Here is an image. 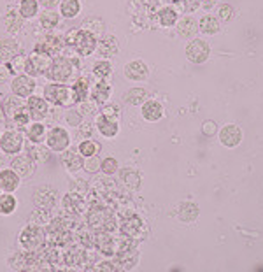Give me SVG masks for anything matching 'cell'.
Returning <instances> with one entry per match:
<instances>
[{
	"mask_svg": "<svg viewBox=\"0 0 263 272\" xmlns=\"http://www.w3.org/2000/svg\"><path fill=\"white\" fill-rule=\"evenodd\" d=\"M78 64L68 58H54L48 68V78L58 82H70L78 76Z\"/></svg>",
	"mask_w": 263,
	"mask_h": 272,
	"instance_id": "obj_1",
	"label": "cell"
},
{
	"mask_svg": "<svg viewBox=\"0 0 263 272\" xmlns=\"http://www.w3.org/2000/svg\"><path fill=\"white\" fill-rule=\"evenodd\" d=\"M20 242L26 251H40L46 244V234L42 226L28 225L20 236Z\"/></svg>",
	"mask_w": 263,
	"mask_h": 272,
	"instance_id": "obj_2",
	"label": "cell"
},
{
	"mask_svg": "<svg viewBox=\"0 0 263 272\" xmlns=\"http://www.w3.org/2000/svg\"><path fill=\"white\" fill-rule=\"evenodd\" d=\"M70 95L74 98V94L65 84H48L44 88V97L48 98V102H51L54 106H67L70 102L68 100Z\"/></svg>",
	"mask_w": 263,
	"mask_h": 272,
	"instance_id": "obj_3",
	"label": "cell"
},
{
	"mask_svg": "<svg viewBox=\"0 0 263 272\" xmlns=\"http://www.w3.org/2000/svg\"><path fill=\"white\" fill-rule=\"evenodd\" d=\"M186 56L193 64H204L209 58V44L202 39H193L186 46Z\"/></svg>",
	"mask_w": 263,
	"mask_h": 272,
	"instance_id": "obj_4",
	"label": "cell"
},
{
	"mask_svg": "<svg viewBox=\"0 0 263 272\" xmlns=\"http://www.w3.org/2000/svg\"><path fill=\"white\" fill-rule=\"evenodd\" d=\"M74 48L81 56H88L95 51L96 48V37L88 30H78V36L74 40Z\"/></svg>",
	"mask_w": 263,
	"mask_h": 272,
	"instance_id": "obj_5",
	"label": "cell"
},
{
	"mask_svg": "<svg viewBox=\"0 0 263 272\" xmlns=\"http://www.w3.org/2000/svg\"><path fill=\"white\" fill-rule=\"evenodd\" d=\"M56 197H58V194L54 188L40 186L34 192V204H36L39 209L50 211V209H53V206L56 204Z\"/></svg>",
	"mask_w": 263,
	"mask_h": 272,
	"instance_id": "obj_6",
	"label": "cell"
},
{
	"mask_svg": "<svg viewBox=\"0 0 263 272\" xmlns=\"http://www.w3.org/2000/svg\"><path fill=\"white\" fill-rule=\"evenodd\" d=\"M50 65H51V56L34 53L32 56L26 58L25 70L28 72L30 76H40V74H44V72H48Z\"/></svg>",
	"mask_w": 263,
	"mask_h": 272,
	"instance_id": "obj_7",
	"label": "cell"
},
{
	"mask_svg": "<svg viewBox=\"0 0 263 272\" xmlns=\"http://www.w3.org/2000/svg\"><path fill=\"white\" fill-rule=\"evenodd\" d=\"M48 146L51 148L53 151H65L68 146V134L67 130H64L62 126H54V128H51L50 132H48Z\"/></svg>",
	"mask_w": 263,
	"mask_h": 272,
	"instance_id": "obj_8",
	"label": "cell"
},
{
	"mask_svg": "<svg viewBox=\"0 0 263 272\" xmlns=\"http://www.w3.org/2000/svg\"><path fill=\"white\" fill-rule=\"evenodd\" d=\"M0 146L6 154H14L20 153L23 146V136L20 132H6L0 137Z\"/></svg>",
	"mask_w": 263,
	"mask_h": 272,
	"instance_id": "obj_9",
	"label": "cell"
},
{
	"mask_svg": "<svg viewBox=\"0 0 263 272\" xmlns=\"http://www.w3.org/2000/svg\"><path fill=\"white\" fill-rule=\"evenodd\" d=\"M64 42H65V40L62 39V37L50 36L48 39H44V40H40V42H37L36 53L46 54V56H53V54L60 53L62 48H64Z\"/></svg>",
	"mask_w": 263,
	"mask_h": 272,
	"instance_id": "obj_10",
	"label": "cell"
},
{
	"mask_svg": "<svg viewBox=\"0 0 263 272\" xmlns=\"http://www.w3.org/2000/svg\"><path fill=\"white\" fill-rule=\"evenodd\" d=\"M93 244H95L96 250L102 254H106V256L116 254V240L109 236V232H95Z\"/></svg>",
	"mask_w": 263,
	"mask_h": 272,
	"instance_id": "obj_11",
	"label": "cell"
},
{
	"mask_svg": "<svg viewBox=\"0 0 263 272\" xmlns=\"http://www.w3.org/2000/svg\"><path fill=\"white\" fill-rule=\"evenodd\" d=\"M120 230H121V234H123V236L132 237V239H137V237H140V234H142L144 226H142L140 218H137L136 214H130V216H126L123 222H121Z\"/></svg>",
	"mask_w": 263,
	"mask_h": 272,
	"instance_id": "obj_12",
	"label": "cell"
},
{
	"mask_svg": "<svg viewBox=\"0 0 263 272\" xmlns=\"http://www.w3.org/2000/svg\"><path fill=\"white\" fill-rule=\"evenodd\" d=\"M12 170L20 176V178H28L36 170V160L30 154H22V156L14 158L11 164Z\"/></svg>",
	"mask_w": 263,
	"mask_h": 272,
	"instance_id": "obj_13",
	"label": "cell"
},
{
	"mask_svg": "<svg viewBox=\"0 0 263 272\" xmlns=\"http://www.w3.org/2000/svg\"><path fill=\"white\" fill-rule=\"evenodd\" d=\"M220 140H221V144H223V146H226V148L238 146V144H240V140H242L240 128H238L237 125L223 126V128H221V132H220Z\"/></svg>",
	"mask_w": 263,
	"mask_h": 272,
	"instance_id": "obj_14",
	"label": "cell"
},
{
	"mask_svg": "<svg viewBox=\"0 0 263 272\" xmlns=\"http://www.w3.org/2000/svg\"><path fill=\"white\" fill-rule=\"evenodd\" d=\"M34 88H36V84H34L32 79L26 78V76H18V78H14L11 82L12 94L18 95V97H30Z\"/></svg>",
	"mask_w": 263,
	"mask_h": 272,
	"instance_id": "obj_15",
	"label": "cell"
},
{
	"mask_svg": "<svg viewBox=\"0 0 263 272\" xmlns=\"http://www.w3.org/2000/svg\"><path fill=\"white\" fill-rule=\"evenodd\" d=\"M118 264L123 267L124 270H132L139 262V253L134 248H124V250H118Z\"/></svg>",
	"mask_w": 263,
	"mask_h": 272,
	"instance_id": "obj_16",
	"label": "cell"
},
{
	"mask_svg": "<svg viewBox=\"0 0 263 272\" xmlns=\"http://www.w3.org/2000/svg\"><path fill=\"white\" fill-rule=\"evenodd\" d=\"M124 76L132 81H142L148 78V65L144 62H130V64L124 65Z\"/></svg>",
	"mask_w": 263,
	"mask_h": 272,
	"instance_id": "obj_17",
	"label": "cell"
},
{
	"mask_svg": "<svg viewBox=\"0 0 263 272\" xmlns=\"http://www.w3.org/2000/svg\"><path fill=\"white\" fill-rule=\"evenodd\" d=\"M28 112H30V118L32 120H42V118H46L48 116V102L44 100V98H40V97H30L28 98Z\"/></svg>",
	"mask_w": 263,
	"mask_h": 272,
	"instance_id": "obj_18",
	"label": "cell"
},
{
	"mask_svg": "<svg viewBox=\"0 0 263 272\" xmlns=\"http://www.w3.org/2000/svg\"><path fill=\"white\" fill-rule=\"evenodd\" d=\"M96 126H98V132L104 137H114L120 132V126H118V120H110L107 116L100 114L96 118Z\"/></svg>",
	"mask_w": 263,
	"mask_h": 272,
	"instance_id": "obj_19",
	"label": "cell"
},
{
	"mask_svg": "<svg viewBox=\"0 0 263 272\" xmlns=\"http://www.w3.org/2000/svg\"><path fill=\"white\" fill-rule=\"evenodd\" d=\"M20 186V176L16 174L14 170H2L0 172V188L4 192H8V194H11V192H14L16 188Z\"/></svg>",
	"mask_w": 263,
	"mask_h": 272,
	"instance_id": "obj_20",
	"label": "cell"
},
{
	"mask_svg": "<svg viewBox=\"0 0 263 272\" xmlns=\"http://www.w3.org/2000/svg\"><path fill=\"white\" fill-rule=\"evenodd\" d=\"M142 116L148 122H158L164 116V108L156 100H146L142 104Z\"/></svg>",
	"mask_w": 263,
	"mask_h": 272,
	"instance_id": "obj_21",
	"label": "cell"
},
{
	"mask_svg": "<svg viewBox=\"0 0 263 272\" xmlns=\"http://www.w3.org/2000/svg\"><path fill=\"white\" fill-rule=\"evenodd\" d=\"M62 162H64L65 168L70 172H78L82 168V165H84V162H82V156L81 154H78L74 150H68L64 153V156H62Z\"/></svg>",
	"mask_w": 263,
	"mask_h": 272,
	"instance_id": "obj_22",
	"label": "cell"
},
{
	"mask_svg": "<svg viewBox=\"0 0 263 272\" xmlns=\"http://www.w3.org/2000/svg\"><path fill=\"white\" fill-rule=\"evenodd\" d=\"M178 32L181 37H184V39H192V37H195V34L198 32V26H196V22L192 18V16H186V18H182L181 22H179L178 25Z\"/></svg>",
	"mask_w": 263,
	"mask_h": 272,
	"instance_id": "obj_23",
	"label": "cell"
},
{
	"mask_svg": "<svg viewBox=\"0 0 263 272\" xmlns=\"http://www.w3.org/2000/svg\"><path fill=\"white\" fill-rule=\"evenodd\" d=\"M18 54V44L12 39L0 40V62H8Z\"/></svg>",
	"mask_w": 263,
	"mask_h": 272,
	"instance_id": "obj_24",
	"label": "cell"
},
{
	"mask_svg": "<svg viewBox=\"0 0 263 272\" xmlns=\"http://www.w3.org/2000/svg\"><path fill=\"white\" fill-rule=\"evenodd\" d=\"M23 109L22 100H20L18 95L14 97H6L4 100V112H6V120H14V116L18 114Z\"/></svg>",
	"mask_w": 263,
	"mask_h": 272,
	"instance_id": "obj_25",
	"label": "cell"
},
{
	"mask_svg": "<svg viewBox=\"0 0 263 272\" xmlns=\"http://www.w3.org/2000/svg\"><path fill=\"white\" fill-rule=\"evenodd\" d=\"M72 94H74V102H82L88 98L90 94V82L88 79L81 78L74 82V88H72Z\"/></svg>",
	"mask_w": 263,
	"mask_h": 272,
	"instance_id": "obj_26",
	"label": "cell"
},
{
	"mask_svg": "<svg viewBox=\"0 0 263 272\" xmlns=\"http://www.w3.org/2000/svg\"><path fill=\"white\" fill-rule=\"evenodd\" d=\"M146 98H148V92L142 88H132L124 94V100H126V104H132V106L144 104Z\"/></svg>",
	"mask_w": 263,
	"mask_h": 272,
	"instance_id": "obj_27",
	"label": "cell"
},
{
	"mask_svg": "<svg viewBox=\"0 0 263 272\" xmlns=\"http://www.w3.org/2000/svg\"><path fill=\"white\" fill-rule=\"evenodd\" d=\"M109 95H110V84H109V82H106V81L96 82L95 88H93V92H92V97H93V100H95L96 104L106 102L107 98H109Z\"/></svg>",
	"mask_w": 263,
	"mask_h": 272,
	"instance_id": "obj_28",
	"label": "cell"
},
{
	"mask_svg": "<svg viewBox=\"0 0 263 272\" xmlns=\"http://www.w3.org/2000/svg\"><path fill=\"white\" fill-rule=\"evenodd\" d=\"M100 54L102 56H114V54L118 53V40L114 39V37H104L102 40H100V48H98Z\"/></svg>",
	"mask_w": 263,
	"mask_h": 272,
	"instance_id": "obj_29",
	"label": "cell"
},
{
	"mask_svg": "<svg viewBox=\"0 0 263 272\" xmlns=\"http://www.w3.org/2000/svg\"><path fill=\"white\" fill-rule=\"evenodd\" d=\"M22 25H23V16L18 11H9L8 16H6V28L11 34H14L22 28Z\"/></svg>",
	"mask_w": 263,
	"mask_h": 272,
	"instance_id": "obj_30",
	"label": "cell"
},
{
	"mask_svg": "<svg viewBox=\"0 0 263 272\" xmlns=\"http://www.w3.org/2000/svg\"><path fill=\"white\" fill-rule=\"evenodd\" d=\"M198 30H202V34H207V36H212V34H218V30H220V23H218V20L214 16H204L198 25Z\"/></svg>",
	"mask_w": 263,
	"mask_h": 272,
	"instance_id": "obj_31",
	"label": "cell"
},
{
	"mask_svg": "<svg viewBox=\"0 0 263 272\" xmlns=\"http://www.w3.org/2000/svg\"><path fill=\"white\" fill-rule=\"evenodd\" d=\"M28 225H36V226L50 225V211H46V209H37V211H34L28 218Z\"/></svg>",
	"mask_w": 263,
	"mask_h": 272,
	"instance_id": "obj_32",
	"label": "cell"
},
{
	"mask_svg": "<svg viewBox=\"0 0 263 272\" xmlns=\"http://www.w3.org/2000/svg\"><path fill=\"white\" fill-rule=\"evenodd\" d=\"M79 9H81L79 0H62V16H65V18L78 16Z\"/></svg>",
	"mask_w": 263,
	"mask_h": 272,
	"instance_id": "obj_33",
	"label": "cell"
},
{
	"mask_svg": "<svg viewBox=\"0 0 263 272\" xmlns=\"http://www.w3.org/2000/svg\"><path fill=\"white\" fill-rule=\"evenodd\" d=\"M37 9H39L37 0H22V4H20V14H22L23 18H32L34 14H37Z\"/></svg>",
	"mask_w": 263,
	"mask_h": 272,
	"instance_id": "obj_34",
	"label": "cell"
},
{
	"mask_svg": "<svg viewBox=\"0 0 263 272\" xmlns=\"http://www.w3.org/2000/svg\"><path fill=\"white\" fill-rule=\"evenodd\" d=\"M28 139L32 140L34 144H39L40 140L44 139V136H46V128H44V125H40V123H34L32 126H28Z\"/></svg>",
	"mask_w": 263,
	"mask_h": 272,
	"instance_id": "obj_35",
	"label": "cell"
},
{
	"mask_svg": "<svg viewBox=\"0 0 263 272\" xmlns=\"http://www.w3.org/2000/svg\"><path fill=\"white\" fill-rule=\"evenodd\" d=\"M198 216V208L195 204H182L181 211H179V218L182 222H193Z\"/></svg>",
	"mask_w": 263,
	"mask_h": 272,
	"instance_id": "obj_36",
	"label": "cell"
},
{
	"mask_svg": "<svg viewBox=\"0 0 263 272\" xmlns=\"http://www.w3.org/2000/svg\"><path fill=\"white\" fill-rule=\"evenodd\" d=\"M178 22V11L172 8H164L160 11V23L164 26H172Z\"/></svg>",
	"mask_w": 263,
	"mask_h": 272,
	"instance_id": "obj_37",
	"label": "cell"
},
{
	"mask_svg": "<svg viewBox=\"0 0 263 272\" xmlns=\"http://www.w3.org/2000/svg\"><path fill=\"white\" fill-rule=\"evenodd\" d=\"M14 209H16V198L12 195L6 194L0 197V212L2 214H11Z\"/></svg>",
	"mask_w": 263,
	"mask_h": 272,
	"instance_id": "obj_38",
	"label": "cell"
},
{
	"mask_svg": "<svg viewBox=\"0 0 263 272\" xmlns=\"http://www.w3.org/2000/svg\"><path fill=\"white\" fill-rule=\"evenodd\" d=\"M82 30H88V32H92L93 36H96V34H102L104 22L100 18H88L84 23H82Z\"/></svg>",
	"mask_w": 263,
	"mask_h": 272,
	"instance_id": "obj_39",
	"label": "cell"
},
{
	"mask_svg": "<svg viewBox=\"0 0 263 272\" xmlns=\"http://www.w3.org/2000/svg\"><path fill=\"white\" fill-rule=\"evenodd\" d=\"M100 151V144L95 142V140H82L79 144V153L86 154V156H92V154H96Z\"/></svg>",
	"mask_w": 263,
	"mask_h": 272,
	"instance_id": "obj_40",
	"label": "cell"
},
{
	"mask_svg": "<svg viewBox=\"0 0 263 272\" xmlns=\"http://www.w3.org/2000/svg\"><path fill=\"white\" fill-rule=\"evenodd\" d=\"M121 178H123V183H126V186L130 188H139V183H140V178L139 174H137L136 170H124L123 174H121Z\"/></svg>",
	"mask_w": 263,
	"mask_h": 272,
	"instance_id": "obj_41",
	"label": "cell"
},
{
	"mask_svg": "<svg viewBox=\"0 0 263 272\" xmlns=\"http://www.w3.org/2000/svg\"><path fill=\"white\" fill-rule=\"evenodd\" d=\"M28 154L34 158V160H39V162H46L48 158H50V153H48L46 148H42V146H34V142L30 144V148H28Z\"/></svg>",
	"mask_w": 263,
	"mask_h": 272,
	"instance_id": "obj_42",
	"label": "cell"
},
{
	"mask_svg": "<svg viewBox=\"0 0 263 272\" xmlns=\"http://www.w3.org/2000/svg\"><path fill=\"white\" fill-rule=\"evenodd\" d=\"M84 170L90 172V174H95V172L102 170V158L96 156V154L88 156V160H86V164H84Z\"/></svg>",
	"mask_w": 263,
	"mask_h": 272,
	"instance_id": "obj_43",
	"label": "cell"
},
{
	"mask_svg": "<svg viewBox=\"0 0 263 272\" xmlns=\"http://www.w3.org/2000/svg\"><path fill=\"white\" fill-rule=\"evenodd\" d=\"M58 22H60V16L53 11L44 12V14L40 16V25H42L44 28H54V26L58 25Z\"/></svg>",
	"mask_w": 263,
	"mask_h": 272,
	"instance_id": "obj_44",
	"label": "cell"
},
{
	"mask_svg": "<svg viewBox=\"0 0 263 272\" xmlns=\"http://www.w3.org/2000/svg\"><path fill=\"white\" fill-rule=\"evenodd\" d=\"M93 72H95V76H98V78H107V76L110 74V64L107 60H100L96 62L95 65H93Z\"/></svg>",
	"mask_w": 263,
	"mask_h": 272,
	"instance_id": "obj_45",
	"label": "cell"
},
{
	"mask_svg": "<svg viewBox=\"0 0 263 272\" xmlns=\"http://www.w3.org/2000/svg\"><path fill=\"white\" fill-rule=\"evenodd\" d=\"M102 170H104V174L112 176L114 172L118 170V160H116V158H112V156L106 158V160L102 162Z\"/></svg>",
	"mask_w": 263,
	"mask_h": 272,
	"instance_id": "obj_46",
	"label": "cell"
},
{
	"mask_svg": "<svg viewBox=\"0 0 263 272\" xmlns=\"http://www.w3.org/2000/svg\"><path fill=\"white\" fill-rule=\"evenodd\" d=\"M30 120H32V118H30L28 108H23L22 111H20L18 114L14 116V122H16V125H18V126H25L26 123L30 122Z\"/></svg>",
	"mask_w": 263,
	"mask_h": 272,
	"instance_id": "obj_47",
	"label": "cell"
},
{
	"mask_svg": "<svg viewBox=\"0 0 263 272\" xmlns=\"http://www.w3.org/2000/svg\"><path fill=\"white\" fill-rule=\"evenodd\" d=\"M102 114L110 120H118L120 118V108H118V106H106V108L102 109Z\"/></svg>",
	"mask_w": 263,
	"mask_h": 272,
	"instance_id": "obj_48",
	"label": "cell"
},
{
	"mask_svg": "<svg viewBox=\"0 0 263 272\" xmlns=\"http://www.w3.org/2000/svg\"><path fill=\"white\" fill-rule=\"evenodd\" d=\"M25 65H26V58L25 56H18L16 54L14 58H12V64H11V72H18L16 68H20V70H25Z\"/></svg>",
	"mask_w": 263,
	"mask_h": 272,
	"instance_id": "obj_49",
	"label": "cell"
},
{
	"mask_svg": "<svg viewBox=\"0 0 263 272\" xmlns=\"http://www.w3.org/2000/svg\"><path fill=\"white\" fill-rule=\"evenodd\" d=\"M65 120H67V123L70 126H78L81 125V114L76 111H68L67 114H65Z\"/></svg>",
	"mask_w": 263,
	"mask_h": 272,
	"instance_id": "obj_50",
	"label": "cell"
},
{
	"mask_svg": "<svg viewBox=\"0 0 263 272\" xmlns=\"http://www.w3.org/2000/svg\"><path fill=\"white\" fill-rule=\"evenodd\" d=\"M218 14H220V18L223 20V22H230L232 16H234V9H232L228 4H224L220 8V12H218Z\"/></svg>",
	"mask_w": 263,
	"mask_h": 272,
	"instance_id": "obj_51",
	"label": "cell"
},
{
	"mask_svg": "<svg viewBox=\"0 0 263 272\" xmlns=\"http://www.w3.org/2000/svg\"><path fill=\"white\" fill-rule=\"evenodd\" d=\"M93 270H96V272H116L118 267H114V264H110V262H102V264H98L96 267H93Z\"/></svg>",
	"mask_w": 263,
	"mask_h": 272,
	"instance_id": "obj_52",
	"label": "cell"
},
{
	"mask_svg": "<svg viewBox=\"0 0 263 272\" xmlns=\"http://www.w3.org/2000/svg\"><path fill=\"white\" fill-rule=\"evenodd\" d=\"M78 184H72V192H76V194L79 195H84L86 192H88V184H86V181H82V179H79V181H76Z\"/></svg>",
	"mask_w": 263,
	"mask_h": 272,
	"instance_id": "obj_53",
	"label": "cell"
},
{
	"mask_svg": "<svg viewBox=\"0 0 263 272\" xmlns=\"http://www.w3.org/2000/svg\"><path fill=\"white\" fill-rule=\"evenodd\" d=\"M95 109H96V102L95 100H93L92 104H90V102H86V100H82L81 108H79V112H88V114H93V112H95Z\"/></svg>",
	"mask_w": 263,
	"mask_h": 272,
	"instance_id": "obj_54",
	"label": "cell"
},
{
	"mask_svg": "<svg viewBox=\"0 0 263 272\" xmlns=\"http://www.w3.org/2000/svg\"><path fill=\"white\" fill-rule=\"evenodd\" d=\"M9 72H11V68H9L8 65L0 64V84H2V82H6L9 79Z\"/></svg>",
	"mask_w": 263,
	"mask_h": 272,
	"instance_id": "obj_55",
	"label": "cell"
},
{
	"mask_svg": "<svg viewBox=\"0 0 263 272\" xmlns=\"http://www.w3.org/2000/svg\"><path fill=\"white\" fill-rule=\"evenodd\" d=\"M212 126H216V125H214V122H206V123H204V126H202L204 134H207V136H212V134H214Z\"/></svg>",
	"mask_w": 263,
	"mask_h": 272,
	"instance_id": "obj_56",
	"label": "cell"
},
{
	"mask_svg": "<svg viewBox=\"0 0 263 272\" xmlns=\"http://www.w3.org/2000/svg\"><path fill=\"white\" fill-rule=\"evenodd\" d=\"M79 134H81L82 137H88L90 139V136H92V125H82L81 128H79Z\"/></svg>",
	"mask_w": 263,
	"mask_h": 272,
	"instance_id": "obj_57",
	"label": "cell"
},
{
	"mask_svg": "<svg viewBox=\"0 0 263 272\" xmlns=\"http://www.w3.org/2000/svg\"><path fill=\"white\" fill-rule=\"evenodd\" d=\"M40 2H42L44 8H53V6L58 4V0H40Z\"/></svg>",
	"mask_w": 263,
	"mask_h": 272,
	"instance_id": "obj_58",
	"label": "cell"
},
{
	"mask_svg": "<svg viewBox=\"0 0 263 272\" xmlns=\"http://www.w3.org/2000/svg\"><path fill=\"white\" fill-rule=\"evenodd\" d=\"M200 2H202V6H204V8H207V9L212 8V6L216 4V0H200Z\"/></svg>",
	"mask_w": 263,
	"mask_h": 272,
	"instance_id": "obj_59",
	"label": "cell"
},
{
	"mask_svg": "<svg viewBox=\"0 0 263 272\" xmlns=\"http://www.w3.org/2000/svg\"><path fill=\"white\" fill-rule=\"evenodd\" d=\"M0 122H6V112H4V102H0Z\"/></svg>",
	"mask_w": 263,
	"mask_h": 272,
	"instance_id": "obj_60",
	"label": "cell"
},
{
	"mask_svg": "<svg viewBox=\"0 0 263 272\" xmlns=\"http://www.w3.org/2000/svg\"><path fill=\"white\" fill-rule=\"evenodd\" d=\"M2 162H4V158H2V154H0V165H2Z\"/></svg>",
	"mask_w": 263,
	"mask_h": 272,
	"instance_id": "obj_61",
	"label": "cell"
},
{
	"mask_svg": "<svg viewBox=\"0 0 263 272\" xmlns=\"http://www.w3.org/2000/svg\"><path fill=\"white\" fill-rule=\"evenodd\" d=\"M0 137H2V136H0Z\"/></svg>",
	"mask_w": 263,
	"mask_h": 272,
	"instance_id": "obj_62",
	"label": "cell"
}]
</instances>
